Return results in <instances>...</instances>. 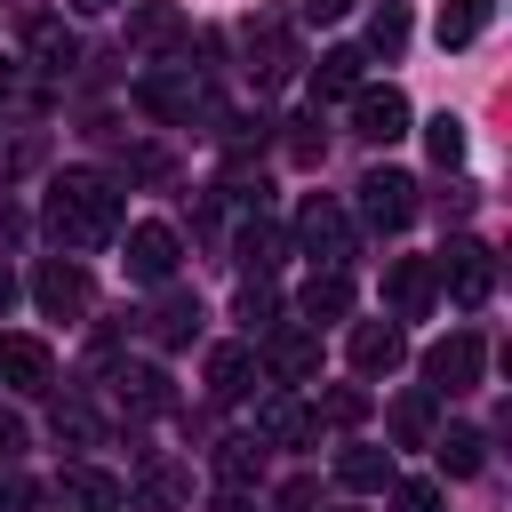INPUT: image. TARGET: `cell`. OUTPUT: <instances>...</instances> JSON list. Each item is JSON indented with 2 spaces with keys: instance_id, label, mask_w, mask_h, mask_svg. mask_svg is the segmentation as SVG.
I'll use <instances>...</instances> for the list:
<instances>
[{
  "instance_id": "obj_1",
  "label": "cell",
  "mask_w": 512,
  "mask_h": 512,
  "mask_svg": "<svg viewBox=\"0 0 512 512\" xmlns=\"http://www.w3.org/2000/svg\"><path fill=\"white\" fill-rule=\"evenodd\" d=\"M40 224H48V240H56V248H96V240H112V232H120V184H112V176H96V168H64V176L48 184Z\"/></svg>"
},
{
  "instance_id": "obj_2",
  "label": "cell",
  "mask_w": 512,
  "mask_h": 512,
  "mask_svg": "<svg viewBox=\"0 0 512 512\" xmlns=\"http://www.w3.org/2000/svg\"><path fill=\"white\" fill-rule=\"evenodd\" d=\"M480 360H488V344H480L472 328L440 336V344L424 352V392H432V400H456V392H472V384H480Z\"/></svg>"
},
{
  "instance_id": "obj_3",
  "label": "cell",
  "mask_w": 512,
  "mask_h": 512,
  "mask_svg": "<svg viewBox=\"0 0 512 512\" xmlns=\"http://www.w3.org/2000/svg\"><path fill=\"white\" fill-rule=\"evenodd\" d=\"M432 280H440L456 304H488V288H496V256H488L480 240H448V248L432 256Z\"/></svg>"
},
{
  "instance_id": "obj_4",
  "label": "cell",
  "mask_w": 512,
  "mask_h": 512,
  "mask_svg": "<svg viewBox=\"0 0 512 512\" xmlns=\"http://www.w3.org/2000/svg\"><path fill=\"white\" fill-rule=\"evenodd\" d=\"M360 216H368L376 232H400V224L416 216V184H408L400 168H368V176H360Z\"/></svg>"
},
{
  "instance_id": "obj_5",
  "label": "cell",
  "mask_w": 512,
  "mask_h": 512,
  "mask_svg": "<svg viewBox=\"0 0 512 512\" xmlns=\"http://www.w3.org/2000/svg\"><path fill=\"white\" fill-rule=\"evenodd\" d=\"M352 128H360L368 144H400V136H408V96L360 80V88H352Z\"/></svg>"
},
{
  "instance_id": "obj_6",
  "label": "cell",
  "mask_w": 512,
  "mask_h": 512,
  "mask_svg": "<svg viewBox=\"0 0 512 512\" xmlns=\"http://www.w3.org/2000/svg\"><path fill=\"white\" fill-rule=\"evenodd\" d=\"M32 296H40V312H48V320H72V312H88V296H96V288H88V272H80L72 256H48V264L32 272Z\"/></svg>"
},
{
  "instance_id": "obj_7",
  "label": "cell",
  "mask_w": 512,
  "mask_h": 512,
  "mask_svg": "<svg viewBox=\"0 0 512 512\" xmlns=\"http://www.w3.org/2000/svg\"><path fill=\"white\" fill-rule=\"evenodd\" d=\"M128 280H144V288H160V280H176V232L168 224H128Z\"/></svg>"
},
{
  "instance_id": "obj_8",
  "label": "cell",
  "mask_w": 512,
  "mask_h": 512,
  "mask_svg": "<svg viewBox=\"0 0 512 512\" xmlns=\"http://www.w3.org/2000/svg\"><path fill=\"white\" fill-rule=\"evenodd\" d=\"M296 240H304V248H312L320 264H344V248H352V232H344V208L312 192V200L296 208Z\"/></svg>"
},
{
  "instance_id": "obj_9",
  "label": "cell",
  "mask_w": 512,
  "mask_h": 512,
  "mask_svg": "<svg viewBox=\"0 0 512 512\" xmlns=\"http://www.w3.org/2000/svg\"><path fill=\"white\" fill-rule=\"evenodd\" d=\"M176 40H184V8H176V0H136V8H128V48L168 56Z\"/></svg>"
},
{
  "instance_id": "obj_10",
  "label": "cell",
  "mask_w": 512,
  "mask_h": 512,
  "mask_svg": "<svg viewBox=\"0 0 512 512\" xmlns=\"http://www.w3.org/2000/svg\"><path fill=\"white\" fill-rule=\"evenodd\" d=\"M384 296H392V312H400V320H416V312L440 296L432 256H392V264H384Z\"/></svg>"
},
{
  "instance_id": "obj_11",
  "label": "cell",
  "mask_w": 512,
  "mask_h": 512,
  "mask_svg": "<svg viewBox=\"0 0 512 512\" xmlns=\"http://www.w3.org/2000/svg\"><path fill=\"white\" fill-rule=\"evenodd\" d=\"M0 384H16V392H48V384H56L48 344H40V336H0Z\"/></svg>"
},
{
  "instance_id": "obj_12",
  "label": "cell",
  "mask_w": 512,
  "mask_h": 512,
  "mask_svg": "<svg viewBox=\"0 0 512 512\" xmlns=\"http://www.w3.org/2000/svg\"><path fill=\"white\" fill-rule=\"evenodd\" d=\"M256 376H264L256 344H216V352H208V392H216V400H248Z\"/></svg>"
},
{
  "instance_id": "obj_13",
  "label": "cell",
  "mask_w": 512,
  "mask_h": 512,
  "mask_svg": "<svg viewBox=\"0 0 512 512\" xmlns=\"http://www.w3.org/2000/svg\"><path fill=\"white\" fill-rule=\"evenodd\" d=\"M400 352H408V344H400V320H360V328H352V368H360V376H392Z\"/></svg>"
},
{
  "instance_id": "obj_14",
  "label": "cell",
  "mask_w": 512,
  "mask_h": 512,
  "mask_svg": "<svg viewBox=\"0 0 512 512\" xmlns=\"http://www.w3.org/2000/svg\"><path fill=\"white\" fill-rule=\"evenodd\" d=\"M264 368H272L280 384H312V376H320V336H312V328H280L272 352H264Z\"/></svg>"
},
{
  "instance_id": "obj_15",
  "label": "cell",
  "mask_w": 512,
  "mask_h": 512,
  "mask_svg": "<svg viewBox=\"0 0 512 512\" xmlns=\"http://www.w3.org/2000/svg\"><path fill=\"white\" fill-rule=\"evenodd\" d=\"M296 312H304V320H344V312H352V280H344V264L312 272L304 296H296Z\"/></svg>"
},
{
  "instance_id": "obj_16",
  "label": "cell",
  "mask_w": 512,
  "mask_h": 512,
  "mask_svg": "<svg viewBox=\"0 0 512 512\" xmlns=\"http://www.w3.org/2000/svg\"><path fill=\"white\" fill-rule=\"evenodd\" d=\"M320 424H312V408H296V400H264L256 408V440L264 448H296V440H312Z\"/></svg>"
},
{
  "instance_id": "obj_17",
  "label": "cell",
  "mask_w": 512,
  "mask_h": 512,
  "mask_svg": "<svg viewBox=\"0 0 512 512\" xmlns=\"http://www.w3.org/2000/svg\"><path fill=\"white\" fill-rule=\"evenodd\" d=\"M360 72H368V56H360V48H328V56L312 64V104L352 96V88H360Z\"/></svg>"
},
{
  "instance_id": "obj_18",
  "label": "cell",
  "mask_w": 512,
  "mask_h": 512,
  "mask_svg": "<svg viewBox=\"0 0 512 512\" xmlns=\"http://www.w3.org/2000/svg\"><path fill=\"white\" fill-rule=\"evenodd\" d=\"M136 96H144V112H160V120H192V112H208L200 80H168V72H160V80H144Z\"/></svg>"
},
{
  "instance_id": "obj_19",
  "label": "cell",
  "mask_w": 512,
  "mask_h": 512,
  "mask_svg": "<svg viewBox=\"0 0 512 512\" xmlns=\"http://www.w3.org/2000/svg\"><path fill=\"white\" fill-rule=\"evenodd\" d=\"M144 328H152V344H168V352L192 344V336H200V296H160Z\"/></svg>"
},
{
  "instance_id": "obj_20",
  "label": "cell",
  "mask_w": 512,
  "mask_h": 512,
  "mask_svg": "<svg viewBox=\"0 0 512 512\" xmlns=\"http://www.w3.org/2000/svg\"><path fill=\"white\" fill-rule=\"evenodd\" d=\"M336 480H344L352 496L392 488V448H344V456H336Z\"/></svg>"
},
{
  "instance_id": "obj_21",
  "label": "cell",
  "mask_w": 512,
  "mask_h": 512,
  "mask_svg": "<svg viewBox=\"0 0 512 512\" xmlns=\"http://www.w3.org/2000/svg\"><path fill=\"white\" fill-rule=\"evenodd\" d=\"M64 496H72L80 512H120V504H128V488H120L112 472H96V464H72V472H64Z\"/></svg>"
},
{
  "instance_id": "obj_22",
  "label": "cell",
  "mask_w": 512,
  "mask_h": 512,
  "mask_svg": "<svg viewBox=\"0 0 512 512\" xmlns=\"http://www.w3.org/2000/svg\"><path fill=\"white\" fill-rule=\"evenodd\" d=\"M488 16H496V0H440V48H472L480 32H488Z\"/></svg>"
},
{
  "instance_id": "obj_23",
  "label": "cell",
  "mask_w": 512,
  "mask_h": 512,
  "mask_svg": "<svg viewBox=\"0 0 512 512\" xmlns=\"http://www.w3.org/2000/svg\"><path fill=\"white\" fill-rule=\"evenodd\" d=\"M432 448H440V472H448V480H472V472L488 464V440H480L472 424H456V432H440Z\"/></svg>"
},
{
  "instance_id": "obj_24",
  "label": "cell",
  "mask_w": 512,
  "mask_h": 512,
  "mask_svg": "<svg viewBox=\"0 0 512 512\" xmlns=\"http://www.w3.org/2000/svg\"><path fill=\"white\" fill-rule=\"evenodd\" d=\"M256 472H264V440H248V432L240 440H216V480L224 488H248Z\"/></svg>"
},
{
  "instance_id": "obj_25",
  "label": "cell",
  "mask_w": 512,
  "mask_h": 512,
  "mask_svg": "<svg viewBox=\"0 0 512 512\" xmlns=\"http://www.w3.org/2000/svg\"><path fill=\"white\" fill-rule=\"evenodd\" d=\"M136 504H144V512H184V504H192V480L168 472V464H152V472L136 480Z\"/></svg>"
},
{
  "instance_id": "obj_26",
  "label": "cell",
  "mask_w": 512,
  "mask_h": 512,
  "mask_svg": "<svg viewBox=\"0 0 512 512\" xmlns=\"http://www.w3.org/2000/svg\"><path fill=\"white\" fill-rule=\"evenodd\" d=\"M32 56H40L48 72H72V64H80V40H72L64 24H32Z\"/></svg>"
},
{
  "instance_id": "obj_27",
  "label": "cell",
  "mask_w": 512,
  "mask_h": 512,
  "mask_svg": "<svg viewBox=\"0 0 512 512\" xmlns=\"http://www.w3.org/2000/svg\"><path fill=\"white\" fill-rule=\"evenodd\" d=\"M368 48H384V56L408 48V8H400V0H384V8L368 16Z\"/></svg>"
},
{
  "instance_id": "obj_28",
  "label": "cell",
  "mask_w": 512,
  "mask_h": 512,
  "mask_svg": "<svg viewBox=\"0 0 512 512\" xmlns=\"http://www.w3.org/2000/svg\"><path fill=\"white\" fill-rule=\"evenodd\" d=\"M280 256H288V240H280L272 224H248V232H240V264H248V272H272Z\"/></svg>"
},
{
  "instance_id": "obj_29",
  "label": "cell",
  "mask_w": 512,
  "mask_h": 512,
  "mask_svg": "<svg viewBox=\"0 0 512 512\" xmlns=\"http://www.w3.org/2000/svg\"><path fill=\"white\" fill-rule=\"evenodd\" d=\"M120 392H128V408H144V416H160V408H168V376H160V368H128V376H120Z\"/></svg>"
},
{
  "instance_id": "obj_30",
  "label": "cell",
  "mask_w": 512,
  "mask_h": 512,
  "mask_svg": "<svg viewBox=\"0 0 512 512\" xmlns=\"http://www.w3.org/2000/svg\"><path fill=\"white\" fill-rule=\"evenodd\" d=\"M368 416V392L360 384H336V392H320V408H312V424H360Z\"/></svg>"
},
{
  "instance_id": "obj_31",
  "label": "cell",
  "mask_w": 512,
  "mask_h": 512,
  "mask_svg": "<svg viewBox=\"0 0 512 512\" xmlns=\"http://www.w3.org/2000/svg\"><path fill=\"white\" fill-rule=\"evenodd\" d=\"M240 320H248V328H272V320H280V296H272L264 272H248V288H240Z\"/></svg>"
},
{
  "instance_id": "obj_32",
  "label": "cell",
  "mask_w": 512,
  "mask_h": 512,
  "mask_svg": "<svg viewBox=\"0 0 512 512\" xmlns=\"http://www.w3.org/2000/svg\"><path fill=\"white\" fill-rule=\"evenodd\" d=\"M424 144H432V160H440V168H456V160H464V120H456V112H440V120L424 128Z\"/></svg>"
},
{
  "instance_id": "obj_33",
  "label": "cell",
  "mask_w": 512,
  "mask_h": 512,
  "mask_svg": "<svg viewBox=\"0 0 512 512\" xmlns=\"http://www.w3.org/2000/svg\"><path fill=\"white\" fill-rule=\"evenodd\" d=\"M392 432H400L408 448H424V440H432V400H400V408H392Z\"/></svg>"
},
{
  "instance_id": "obj_34",
  "label": "cell",
  "mask_w": 512,
  "mask_h": 512,
  "mask_svg": "<svg viewBox=\"0 0 512 512\" xmlns=\"http://www.w3.org/2000/svg\"><path fill=\"white\" fill-rule=\"evenodd\" d=\"M400 512H440V480H400Z\"/></svg>"
},
{
  "instance_id": "obj_35",
  "label": "cell",
  "mask_w": 512,
  "mask_h": 512,
  "mask_svg": "<svg viewBox=\"0 0 512 512\" xmlns=\"http://www.w3.org/2000/svg\"><path fill=\"white\" fill-rule=\"evenodd\" d=\"M56 440H96V416L88 408H56Z\"/></svg>"
},
{
  "instance_id": "obj_36",
  "label": "cell",
  "mask_w": 512,
  "mask_h": 512,
  "mask_svg": "<svg viewBox=\"0 0 512 512\" xmlns=\"http://www.w3.org/2000/svg\"><path fill=\"white\" fill-rule=\"evenodd\" d=\"M272 504H280V512H312V504H320V488H312V480H288Z\"/></svg>"
},
{
  "instance_id": "obj_37",
  "label": "cell",
  "mask_w": 512,
  "mask_h": 512,
  "mask_svg": "<svg viewBox=\"0 0 512 512\" xmlns=\"http://www.w3.org/2000/svg\"><path fill=\"white\" fill-rule=\"evenodd\" d=\"M16 448H24V424H16V416H0V464H8Z\"/></svg>"
},
{
  "instance_id": "obj_38",
  "label": "cell",
  "mask_w": 512,
  "mask_h": 512,
  "mask_svg": "<svg viewBox=\"0 0 512 512\" xmlns=\"http://www.w3.org/2000/svg\"><path fill=\"white\" fill-rule=\"evenodd\" d=\"M344 8H360V0H304V16H344Z\"/></svg>"
},
{
  "instance_id": "obj_39",
  "label": "cell",
  "mask_w": 512,
  "mask_h": 512,
  "mask_svg": "<svg viewBox=\"0 0 512 512\" xmlns=\"http://www.w3.org/2000/svg\"><path fill=\"white\" fill-rule=\"evenodd\" d=\"M8 304H16V280H8V272H0V312H8Z\"/></svg>"
},
{
  "instance_id": "obj_40",
  "label": "cell",
  "mask_w": 512,
  "mask_h": 512,
  "mask_svg": "<svg viewBox=\"0 0 512 512\" xmlns=\"http://www.w3.org/2000/svg\"><path fill=\"white\" fill-rule=\"evenodd\" d=\"M72 8H88V16H96V8H120V0H72Z\"/></svg>"
},
{
  "instance_id": "obj_41",
  "label": "cell",
  "mask_w": 512,
  "mask_h": 512,
  "mask_svg": "<svg viewBox=\"0 0 512 512\" xmlns=\"http://www.w3.org/2000/svg\"><path fill=\"white\" fill-rule=\"evenodd\" d=\"M0 88H8V64H0Z\"/></svg>"
}]
</instances>
